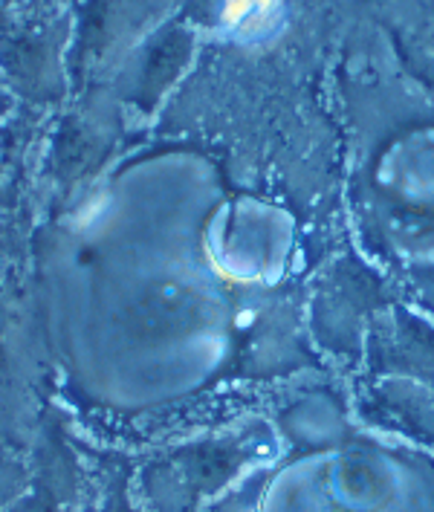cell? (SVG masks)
<instances>
[{
    "label": "cell",
    "instance_id": "obj_1",
    "mask_svg": "<svg viewBox=\"0 0 434 512\" xmlns=\"http://www.w3.org/2000/svg\"><path fill=\"white\" fill-rule=\"evenodd\" d=\"M267 6H270V0H229L223 18H226V24H241L249 15H258Z\"/></svg>",
    "mask_w": 434,
    "mask_h": 512
}]
</instances>
